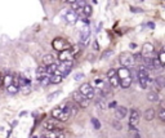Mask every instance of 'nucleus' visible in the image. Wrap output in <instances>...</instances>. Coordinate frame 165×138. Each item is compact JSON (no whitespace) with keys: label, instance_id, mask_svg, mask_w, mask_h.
Instances as JSON below:
<instances>
[{"label":"nucleus","instance_id":"nucleus-30","mask_svg":"<svg viewBox=\"0 0 165 138\" xmlns=\"http://www.w3.org/2000/svg\"><path fill=\"white\" fill-rule=\"evenodd\" d=\"M12 83H13V75L7 74V75L4 76V87H8V85L12 84Z\"/></svg>","mask_w":165,"mask_h":138},{"label":"nucleus","instance_id":"nucleus-1","mask_svg":"<svg viewBox=\"0 0 165 138\" xmlns=\"http://www.w3.org/2000/svg\"><path fill=\"white\" fill-rule=\"evenodd\" d=\"M137 79H138L141 88H143L145 89V88L148 87V84L151 83V80H150V72H148L147 67L141 66V67L138 68V71H137Z\"/></svg>","mask_w":165,"mask_h":138},{"label":"nucleus","instance_id":"nucleus-21","mask_svg":"<svg viewBox=\"0 0 165 138\" xmlns=\"http://www.w3.org/2000/svg\"><path fill=\"white\" fill-rule=\"evenodd\" d=\"M61 81H62V75H61V72L57 70L56 72L50 75V84H59Z\"/></svg>","mask_w":165,"mask_h":138},{"label":"nucleus","instance_id":"nucleus-16","mask_svg":"<svg viewBox=\"0 0 165 138\" xmlns=\"http://www.w3.org/2000/svg\"><path fill=\"white\" fill-rule=\"evenodd\" d=\"M72 57H74L72 52L68 51V49H65V51H61V52H59L58 58H59V61L62 62V61H71V59H72Z\"/></svg>","mask_w":165,"mask_h":138},{"label":"nucleus","instance_id":"nucleus-34","mask_svg":"<svg viewBox=\"0 0 165 138\" xmlns=\"http://www.w3.org/2000/svg\"><path fill=\"white\" fill-rule=\"evenodd\" d=\"M112 126H114L115 129H116V130H121V123H120V120H116V119H115L114 121H112Z\"/></svg>","mask_w":165,"mask_h":138},{"label":"nucleus","instance_id":"nucleus-4","mask_svg":"<svg viewBox=\"0 0 165 138\" xmlns=\"http://www.w3.org/2000/svg\"><path fill=\"white\" fill-rule=\"evenodd\" d=\"M119 61H120V65H121L123 67H126V68H130V67H133V66L136 65L133 56H132V54H129V53L120 54Z\"/></svg>","mask_w":165,"mask_h":138},{"label":"nucleus","instance_id":"nucleus-26","mask_svg":"<svg viewBox=\"0 0 165 138\" xmlns=\"http://www.w3.org/2000/svg\"><path fill=\"white\" fill-rule=\"evenodd\" d=\"M81 13H82V16H84V17L89 18L90 16H92V13H93L92 7H90L89 4H85L84 7H82V9H81Z\"/></svg>","mask_w":165,"mask_h":138},{"label":"nucleus","instance_id":"nucleus-14","mask_svg":"<svg viewBox=\"0 0 165 138\" xmlns=\"http://www.w3.org/2000/svg\"><path fill=\"white\" fill-rule=\"evenodd\" d=\"M128 115V109L124 106H116L115 107V119L116 120H123Z\"/></svg>","mask_w":165,"mask_h":138},{"label":"nucleus","instance_id":"nucleus-19","mask_svg":"<svg viewBox=\"0 0 165 138\" xmlns=\"http://www.w3.org/2000/svg\"><path fill=\"white\" fill-rule=\"evenodd\" d=\"M152 83H153V85L158 88V90H160V89H163L165 85V79L163 75H160V76H158V78H155V80H153Z\"/></svg>","mask_w":165,"mask_h":138},{"label":"nucleus","instance_id":"nucleus-17","mask_svg":"<svg viewBox=\"0 0 165 138\" xmlns=\"http://www.w3.org/2000/svg\"><path fill=\"white\" fill-rule=\"evenodd\" d=\"M116 74H117V76H119V80L129 78V76H130V71H129V68L123 67V66L119 68V70H116Z\"/></svg>","mask_w":165,"mask_h":138},{"label":"nucleus","instance_id":"nucleus-13","mask_svg":"<svg viewBox=\"0 0 165 138\" xmlns=\"http://www.w3.org/2000/svg\"><path fill=\"white\" fill-rule=\"evenodd\" d=\"M43 138H65V134L61 132V129H50L44 132Z\"/></svg>","mask_w":165,"mask_h":138},{"label":"nucleus","instance_id":"nucleus-15","mask_svg":"<svg viewBox=\"0 0 165 138\" xmlns=\"http://www.w3.org/2000/svg\"><path fill=\"white\" fill-rule=\"evenodd\" d=\"M89 35H90V29H89V26H85V29L81 30V32H80V43H81L82 46L87 45L88 39H89Z\"/></svg>","mask_w":165,"mask_h":138},{"label":"nucleus","instance_id":"nucleus-28","mask_svg":"<svg viewBox=\"0 0 165 138\" xmlns=\"http://www.w3.org/2000/svg\"><path fill=\"white\" fill-rule=\"evenodd\" d=\"M54 61H56V58H54L53 54H45V56L43 57L44 65H50V63H53Z\"/></svg>","mask_w":165,"mask_h":138},{"label":"nucleus","instance_id":"nucleus-5","mask_svg":"<svg viewBox=\"0 0 165 138\" xmlns=\"http://www.w3.org/2000/svg\"><path fill=\"white\" fill-rule=\"evenodd\" d=\"M71 68H72V59L71 61H62L59 65H57V70L61 72L62 78H65V76L68 75Z\"/></svg>","mask_w":165,"mask_h":138},{"label":"nucleus","instance_id":"nucleus-41","mask_svg":"<svg viewBox=\"0 0 165 138\" xmlns=\"http://www.w3.org/2000/svg\"><path fill=\"white\" fill-rule=\"evenodd\" d=\"M74 1H75V0H66V3H68V4H72Z\"/></svg>","mask_w":165,"mask_h":138},{"label":"nucleus","instance_id":"nucleus-36","mask_svg":"<svg viewBox=\"0 0 165 138\" xmlns=\"http://www.w3.org/2000/svg\"><path fill=\"white\" fill-rule=\"evenodd\" d=\"M92 124H93V126H94L95 129H101V123H100V120L98 119H95V118H92Z\"/></svg>","mask_w":165,"mask_h":138},{"label":"nucleus","instance_id":"nucleus-18","mask_svg":"<svg viewBox=\"0 0 165 138\" xmlns=\"http://www.w3.org/2000/svg\"><path fill=\"white\" fill-rule=\"evenodd\" d=\"M85 4H87V3H85V0H75V1L71 4V9L76 10V12H81L82 7H84Z\"/></svg>","mask_w":165,"mask_h":138},{"label":"nucleus","instance_id":"nucleus-33","mask_svg":"<svg viewBox=\"0 0 165 138\" xmlns=\"http://www.w3.org/2000/svg\"><path fill=\"white\" fill-rule=\"evenodd\" d=\"M97 107L102 111V110H106L107 109V105H106V102L103 101V99H100V101H97Z\"/></svg>","mask_w":165,"mask_h":138},{"label":"nucleus","instance_id":"nucleus-6","mask_svg":"<svg viewBox=\"0 0 165 138\" xmlns=\"http://www.w3.org/2000/svg\"><path fill=\"white\" fill-rule=\"evenodd\" d=\"M72 98H74V101L79 105V106L82 107V109H87V107L89 106V99L85 98L84 96L79 92V90H78V92H74L72 93Z\"/></svg>","mask_w":165,"mask_h":138},{"label":"nucleus","instance_id":"nucleus-35","mask_svg":"<svg viewBox=\"0 0 165 138\" xmlns=\"http://www.w3.org/2000/svg\"><path fill=\"white\" fill-rule=\"evenodd\" d=\"M130 137L132 138H141L138 130H137V128H130Z\"/></svg>","mask_w":165,"mask_h":138},{"label":"nucleus","instance_id":"nucleus-20","mask_svg":"<svg viewBox=\"0 0 165 138\" xmlns=\"http://www.w3.org/2000/svg\"><path fill=\"white\" fill-rule=\"evenodd\" d=\"M132 83H133V79H132V76H129V78H125V79H120L119 87H121L123 89H128V88L132 85Z\"/></svg>","mask_w":165,"mask_h":138},{"label":"nucleus","instance_id":"nucleus-23","mask_svg":"<svg viewBox=\"0 0 165 138\" xmlns=\"http://www.w3.org/2000/svg\"><path fill=\"white\" fill-rule=\"evenodd\" d=\"M156 116V111L153 109H148V110H146L145 111V120H147V121H151V120H153Z\"/></svg>","mask_w":165,"mask_h":138},{"label":"nucleus","instance_id":"nucleus-10","mask_svg":"<svg viewBox=\"0 0 165 138\" xmlns=\"http://www.w3.org/2000/svg\"><path fill=\"white\" fill-rule=\"evenodd\" d=\"M139 119H141V114H139L138 110H132L130 115H129V126L130 128H137Z\"/></svg>","mask_w":165,"mask_h":138},{"label":"nucleus","instance_id":"nucleus-42","mask_svg":"<svg viewBox=\"0 0 165 138\" xmlns=\"http://www.w3.org/2000/svg\"><path fill=\"white\" fill-rule=\"evenodd\" d=\"M130 48H137V44H130Z\"/></svg>","mask_w":165,"mask_h":138},{"label":"nucleus","instance_id":"nucleus-9","mask_svg":"<svg viewBox=\"0 0 165 138\" xmlns=\"http://www.w3.org/2000/svg\"><path fill=\"white\" fill-rule=\"evenodd\" d=\"M153 53H155V46L151 43H146L142 48V58H153Z\"/></svg>","mask_w":165,"mask_h":138},{"label":"nucleus","instance_id":"nucleus-29","mask_svg":"<svg viewBox=\"0 0 165 138\" xmlns=\"http://www.w3.org/2000/svg\"><path fill=\"white\" fill-rule=\"evenodd\" d=\"M46 74V70H45V66H40V67L36 68V79L41 78L43 75H45Z\"/></svg>","mask_w":165,"mask_h":138},{"label":"nucleus","instance_id":"nucleus-7","mask_svg":"<svg viewBox=\"0 0 165 138\" xmlns=\"http://www.w3.org/2000/svg\"><path fill=\"white\" fill-rule=\"evenodd\" d=\"M107 79H108L110 83V87L111 88H117L119 87V76L116 74V70L115 68H111V70L107 71Z\"/></svg>","mask_w":165,"mask_h":138},{"label":"nucleus","instance_id":"nucleus-24","mask_svg":"<svg viewBox=\"0 0 165 138\" xmlns=\"http://www.w3.org/2000/svg\"><path fill=\"white\" fill-rule=\"evenodd\" d=\"M38 80H39V84L40 85H43V87H48V85L50 84V75L45 74V75H43L41 78H39Z\"/></svg>","mask_w":165,"mask_h":138},{"label":"nucleus","instance_id":"nucleus-39","mask_svg":"<svg viewBox=\"0 0 165 138\" xmlns=\"http://www.w3.org/2000/svg\"><path fill=\"white\" fill-rule=\"evenodd\" d=\"M107 107H110V109H115V107H116V102H115V101H114V102H111V103H110Z\"/></svg>","mask_w":165,"mask_h":138},{"label":"nucleus","instance_id":"nucleus-27","mask_svg":"<svg viewBox=\"0 0 165 138\" xmlns=\"http://www.w3.org/2000/svg\"><path fill=\"white\" fill-rule=\"evenodd\" d=\"M45 70H46V74L48 75H52L57 71V63H50V65H45Z\"/></svg>","mask_w":165,"mask_h":138},{"label":"nucleus","instance_id":"nucleus-3","mask_svg":"<svg viewBox=\"0 0 165 138\" xmlns=\"http://www.w3.org/2000/svg\"><path fill=\"white\" fill-rule=\"evenodd\" d=\"M79 92H80L85 98L89 99V101L95 97V90H94V88H93L90 84H88V83H85V84L80 85V88H79Z\"/></svg>","mask_w":165,"mask_h":138},{"label":"nucleus","instance_id":"nucleus-2","mask_svg":"<svg viewBox=\"0 0 165 138\" xmlns=\"http://www.w3.org/2000/svg\"><path fill=\"white\" fill-rule=\"evenodd\" d=\"M52 118L57 119V120L61 121V123H65V121H67L68 119L71 118V115L67 110L63 109L61 106V107H56V109L52 110Z\"/></svg>","mask_w":165,"mask_h":138},{"label":"nucleus","instance_id":"nucleus-31","mask_svg":"<svg viewBox=\"0 0 165 138\" xmlns=\"http://www.w3.org/2000/svg\"><path fill=\"white\" fill-rule=\"evenodd\" d=\"M158 59H159V62H160V65L164 66V63H165V52H164V49H161L160 53L158 54Z\"/></svg>","mask_w":165,"mask_h":138},{"label":"nucleus","instance_id":"nucleus-40","mask_svg":"<svg viewBox=\"0 0 165 138\" xmlns=\"http://www.w3.org/2000/svg\"><path fill=\"white\" fill-rule=\"evenodd\" d=\"M111 53H112V52H111V51L106 52V53H104V56H102V58H107V57H110V56H111Z\"/></svg>","mask_w":165,"mask_h":138},{"label":"nucleus","instance_id":"nucleus-37","mask_svg":"<svg viewBox=\"0 0 165 138\" xmlns=\"http://www.w3.org/2000/svg\"><path fill=\"white\" fill-rule=\"evenodd\" d=\"M159 118H160L161 121H165V110L164 109L160 110V112H159Z\"/></svg>","mask_w":165,"mask_h":138},{"label":"nucleus","instance_id":"nucleus-25","mask_svg":"<svg viewBox=\"0 0 165 138\" xmlns=\"http://www.w3.org/2000/svg\"><path fill=\"white\" fill-rule=\"evenodd\" d=\"M147 99L150 102H158L159 99H160V96H159V92L158 90H152V92H150L147 94Z\"/></svg>","mask_w":165,"mask_h":138},{"label":"nucleus","instance_id":"nucleus-8","mask_svg":"<svg viewBox=\"0 0 165 138\" xmlns=\"http://www.w3.org/2000/svg\"><path fill=\"white\" fill-rule=\"evenodd\" d=\"M63 18H65V21L67 22L68 25H75L76 21L79 20V13L74 9H68L67 12L63 14Z\"/></svg>","mask_w":165,"mask_h":138},{"label":"nucleus","instance_id":"nucleus-11","mask_svg":"<svg viewBox=\"0 0 165 138\" xmlns=\"http://www.w3.org/2000/svg\"><path fill=\"white\" fill-rule=\"evenodd\" d=\"M52 45H53V48L56 49V51H58V52L65 51V49L68 48L67 41H66L65 39H62V38H56V39L53 40V43H52Z\"/></svg>","mask_w":165,"mask_h":138},{"label":"nucleus","instance_id":"nucleus-12","mask_svg":"<svg viewBox=\"0 0 165 138\" xmlns=\"http://www.w3.org/2000/svg\"><path fill=\"white\" fill-rule=\"evenodd\" d=\"M44 128L46 129V130H50V129H61V121H58L57 119L54 118H50L48 119V120H45V123H44Z\"/></svg>","mask_w":165,"mask_h":138},{"label":"nucleus","instance_id":"nucleus-38","mask_svg":"<svg viewBox=\"0 0 165 138\" xmlns=\"http://www.w3.org/2000/svg\"><path fill=\"white\" fill-rule=\"evenodd\" d=\"M82 78H84V74H82V72H78L75 75V80H78V81H79V80H81Z\"/></svg>","mask_w":165,"mask_h":138},{"label":"nucleus","instance_id":"nucleus-32","mask_svg":"<svg viewBox=\"0 0 165 138\" xmlns=\"http://www.w3.org/2000/svg\"><path fill=\"white\" fill-rule=\"evenodd\" d=\"M59 94H61V90H56V92L50 93V94H49L48 97H46V99H48V102H50V101H53V99H56Z\"/></svg>","mask_w":165,"mask_h":138},{"label":"nucleus","instance_id":"nucleus-22","mask_svg":"<svg viewBox=\"0 0 165 138\" xmlns=\"http://www.w3.org/2000/svg\"><path fill=\"white\" fill-rule=\"evenodd\" d=\"M5 88H7V92L9 93L10 96H14V94H17V93L20 92V87H18L17 84H14V83L9 84L8 87H5Z\"/></svg>","mask_w":165,"mask_h":138}]
</instances>
